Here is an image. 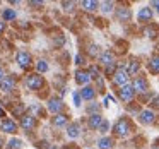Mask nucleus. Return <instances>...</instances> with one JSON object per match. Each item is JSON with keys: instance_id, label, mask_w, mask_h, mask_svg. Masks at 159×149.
Wrapping results in <instances>:
<instances>
[{"instance_id": "nucleus-35", "label": "nucleus", "mask_w": 159, "mask_h": 149, "mask_svg": "<svg viewBox=\"0 0 159 149\" xmlns=\"http://www.w3.org/2000/svg\"><path fill=\"white\" fill-rule=\"evenodd\" d=\"M82 62H84V60H82V57H80V55H77V57H75V63H77V65H80Z\"/></svg>"}, {"instance_id": "nucleus-9", "label": "nucleus", "mask_w": 159, "mask_h": 149, "mask_svg": "<svg viewBox=\"0 0 159 149\" xmlns=\"http://www.w3.org/2000/svg\"><path fill=\"white\" fill-rule=\"evenodd\" d=\"M62 108H63V103H62V100H58V98H52V100L48 101V110L52 111V113L58 115L60 111H62Z\"/></svg>"}, {"instance_id": "nucleus-31", "label": "nucleus", "mask_w": 159, "mask_h": 149, "mask_svg": "<svg viewBox=\"0 0 159 149\" xmlns=\"http://www.w3.org/2000/svg\"><path fill=\"white\" fill-rule=\"evenodd\" d=\"M98 52H99V50H98V46H96V45H91V46H89V53H91L93 57H94V55H98Z\"/></svg>"}, {"instance_id": "nucleus-3", "label": "nucleus", "mask_w": 159, "mask_h": 149, "mask_svg": "<svg viewBox=\"0 0 159 149\" xmlns=\"http://www.w3.org/2000/svg\"><path fill=\"white\" fill-rule=\"evenodd\" d=\"M128 72L125 69H120V70H116L115 72V76H113V82L116 84V86H120V87H123V86H127L128 84Z\"/></svg>"}, {"instance_id": "nucleus-24", "label": "nucleus", "mask_w": 159, "mask_h": 149, "mask_svg": "<svg viewBox=\"0 0 159 149\" xmlns=\"http://www.w3.org/2000/svg\"><path fill=\"white\" fill-rule=\"evenodd\" d=\"M2 17H4V21H14V19H16V12L11 11V9H5L4 14H2Z\"/></svg>"}, {"instance_id": "nucleus-33", "label": "nucleus", "mask_w": 159, "mask_h": 149, "mask_svg": "<svg viewBox=\"0 0 159 149\" xmlns=\"http://www.w3.org/2000/svg\"><path fill=\"white\" fill-rule=\"evenodd\" d=\"M24 111V106H17L16 110H12V113H16V115H19V113H22Z\"/></svg>"}, {"instance_id": "nucleus-16", "label": "nucleus", "mask_w": 159, "mask_h": 149, "mask_svg": "<svg viewBox=\"0 0 159 149\" xmlns=\"http://www.w3.org/2000/svg\"><path fill=\"white\" fill-rule=\"evenodd\" d=\"M101 63H104L106 67H110V65H113L115 63V58H113V53L111 52H104L103 55H101Z\"/></svg>"}, {"instance_id": "nucleus-14", "label": "nucleus", "mask_w": 159, "mask_h": 149, "mask_svg": "<svg viewBox=\"0 0 159 149\" xmlns=\"http://www.w3.org/2000/svg\"><path fill=\"white\" fill-rule=\"evenodd\" d=\"M140 122L142 123H152L154 122V111H151V110L140 111Z\"/></svg>"}, {"instance_id": "nucleus-36", "label": "nucleus", "mask_w": 159, "mask_h": 149, "mask_svg": "<svg viewBox=\"0 0 159 149\" xmlns=\"http://www.w3.org/2000/svg\"><path fill=\"white\" fill-rule=\"evenodd\" d=\"M152 7H156V11L159 12V0H154V2H152Z\"/></svg>"}, {"instance_id": "nucleus-41", "label": "nucleus", "mask_w": 159, "mask_h": 149, "mask_svg": "<svg viewBox=\"0 0 159 149\" xmlns=\"http://www.w3.org/2000/svg\"><path fill=\"white\" fill-rule=\"evenodd\" d=\"M50 149H57V147H50Z\"/></svg>"}, {"instance_id": "nucleus-23", "label": "nucleus", "mask_w": 159, "mask_h": 149, "mask_svg": "<svg viewBox=\"0 0 159 149\" xmlns=\"http://www.w3.org/2000/svg\"><path fill=\"white\" fill-rule=\"evenodd\" d=\"M21 147H22V141H21V139H11V141H9L7 149H21Z\"/></svg>"}, {"instance_id": "nucleus-34", "label": "nucleus", "mask_w": 159, "mask_h": 149, "mask_svg": "<svg viewBox=\"0 0 159 149\" xmlns=\"http://www.w3.org/2000/svg\"><path fill=\"white\" fill-rule=\"evenodd\" d=\"M152 106H154V108H159V96H156L154 100H152Z\"/></svg>"}, {"instance_id": "nucleus-29", "label": "nucleus", "mask_w": 159, "mask_h": 149, "mask_svg": "<svg viewBox=\"0 0 159 149\" xmlns=\"http://www.w3.org/2000/svg\"><path fill=\"white\" fill-rule=\"evenodd\" d=\"M108 127H110V123H108L106 120H103V123H101V127H99V132H108Z\"/></svg>"}, {"instance_id": "nucleus-40", "label": "nucleus", "mask_w": 159, "mask_h": 149, "mask_svg": "<svg viewBox=\"0 0 159 149\" xmlns=\"http://www.w3.org/2000/svg\"><path fill=\"white\" fill-rule=\"evenodd\" d=\"M2 147H4V139L0 137V149H2Z\"/></svg>"}, {"instance_id": "nucleus-18", "label": "nucleus", "mask_w": 159, "mask_h": 149, "mask_svg": "<svg viewBox=\"0 0 159 149\" xmlns=\"http://www.w3.org/2000/svg\"><path fill=\"white\" fill-rule=\"evenodd\" d=\"M67 135H69L70 139L79 137V123H70L69 125V130H67Z\"/></svg>"}, {"instance_id": "nucleus-28", "label": "nucleus", "mask_w": 159, "mask_h": 149, "mask_svg": "<svg viewBox=\"0 0 159 149\" xmlns=\"http://www.w3.org/2000/svg\"><path fill=\"white\" fill-rule=\"evenodd\" d=\"M74 103L75 106H80V93H74Z\"/></svg>"}, {"instance_id": "nucleus-20", "label": "nucleus", "mask_w": 159, "mask_h": 149, "mask_svg": "<svg viewBox=\"0 0 159 149\" xmlns=\"http://www.w3.org/2000/svg\"><path fill=\"white\" fill-rule=\"evenodd\" d=\"M98 7H99V4H98V2H93V0H84V2H82V9H84V11L93 12V11H96Z\"/></svg>"}, {"instance_id": "nucleus-8", "label": "nucleus", "mask_w": 159, "mask_h": 149, "mask_svg": "<svg viewBox=\"0 0 159 149\" xmlns=\"http://www.w3.org/2000/svg\"><path fill=\"white\" fill-rule=\"evenodd\" d=\"M0 128L7 134H16L17 132V123L14 120H2L0 122Z\"/></svg>"}, {"instance_id": "nucleus-25", "label": "nucleus", "mask_w": 159, "mask_h": 149, "mask_svg": "<svg viewBox=\"0 0 159 149\" xmlns=\"http://www.w3.org/2000/svg\"><path fill=\"white\" fill-rule=\"evenodd\" d=\"M137 70H139V62H132L130 63V67L127 69V72H128V76H134V74H137Z\"/></svg>"}, {"instance_id": "nucleus-17", "label": "nucleus", "mask_w": 159, "mask_h": 149, "mask_svg": "<svg viewBox=\"0 0 159 149\" xmlns=\"http://www.w3.org/2000/svg\"><path fill=\"white\" fill-rule=\"evenodd\" d=\"M116 17L120 19V21H128V19H130V11H128L127 7H120L116 11Z\"/></svg>"}, {"instance_id": "nucleus-39", "label": "nucleus", "mask_w": 159, "mask_h": 149, "mask_svg": "<svg viewBox=\"0 0 159 149\" xmlns=\"http://www.w3.org/2000/svg\"><path fill=\"white\" fill-rule=\"evenodd\" d=\"M4 77H5V76H4V70H2V69H0V81H2V79H4Z\"/></svg>"}, {"instance_id": "nucleus-6", "label": "nucleus", "mask_w": 159, "mask_h": 149, "mask_svg": "<svg viewBox=\"0 0 159 149\" xmlns=\"http://www.w3.org/2000/svg\"><path fill=\"white\" fill-rule=\"evenodd\" d=\"M16 60H17V63L22 69H28V67L31 65V55H29L28 52H19L17 55H16Z\"/></svg>"}, {"instance_id": "nucleus-1", "label": "nucleus", "mask_w": 159, "mask_h": 149, "mask_svg": "<svg viewBox=\"0 0 159 149\" xmlns=\"http://www.w3.org/2000/svg\"><path fill=\"white\" fill-rule=\"evenodd\" d=\"M26 86L33 91L41 89L43 87V77L39 76V74H31V76L28 77V81H26Z\"/></svg>"}, {"instance_id": "nucleus-10", "label": "nucleus", "mask_w": 159, "mask_h": 149, "mask_svg": "<svg viewBox=\"0 0 159 149\" xmlns=\"http://www.w3.org/2000/svg\"><path fill=\"white\" fill-rule=\"evenodd\" d=\"M16 86V81L14 77H4V79L0 81V89L4 91V93H9V91H12Z\"/></svg>"}, {"instance_id": "nucleus-11", "label": "nucleus", "mask_w": 159, "mask_h": 149, "mask_svg": "<svg viewBox=\"0 0 159 149\" xmlns=\"http://www.w3.org/2000/svg\"><path fill=\"white\" fill-rule=\"evenodd\" d=\"M139 21L140 22H149L152 19V9L151 7H142L140 11H139Z\"/></svg>"}, {"instance_id": "nucleus-7", "label": "nucleus", "mask_w": 159, "mask_h": 149, "mask_svg": "<svg viewBox=\"0 0 159 149\" xmlns=\"http://www.w3.org/2000/svg\"><path fill=\"white\" fill-rule=\"evenodd\" d=\"M132 87H134V91H137V93H147L149 82L144 77H137V79L134 81V84H132Z\"/></svg>"}, {"instance_id": "nucleus-42", "label": "nucleus", "mask_w": 159, "mask_h": 149, "mask_svg": "<svg viewBox=\"0 0 159 149\" xmlns=\"http://www.w3.org/2000/svg\"><path fill=\"white\" fill-rule=\"evenodd\" d=\"M67 149H69V147H67ZM70 149H74V147H70Z\"/></svg>"}, {"instance_id": "nucleus-15", "label": "nucleus", "mask_w": 159, "mask_h": 149, "mask_svg": "<svg viewBox=\"0 0 159 149\" xmlns=\"http://www.w3.org/2000/svg\"><path fill=\"white\" fill-rule=\"evenodd\" d=\"M80 96H82V100H93L96 96V91L91 86H84V89L80 91Z\"/></svg>"}, {"instance_id": "nucleus-30", "label": "nucleus", "mask_w": 159, "mask_h": 149, "mask_svg": "<svg viewBox=\"0 0 159 149\" xmlns=\"http://www.w3.org/2000/svg\"><path fill=\"white\" fill-rule=\"evenodd\" d=\"M62 5L65 7V11H72L74 9V2H62Z\"/></svg>"}, {"instance_id": "nucleus-37", "label": "nucleus", "mask_w": 159, "mask_h": 149, "mask_svg": "<svg viewBox=\"0 0 159 149\" xmlns=\"http://www.w3.org/2000/svg\"><path fill=\"white\" fill-rule=\"evenodd\" d=\"M4 29H5V22H4V21H0V35L4 33Z\"/></svg>"}, {"instance_id": "nucleus-21", "label": "nucleus", "mask_w": 159, "mask_h": 149, "mask_svg": "<svg viewBox=\"0 0 159 149\" xmlns=\"http://www.w3.org/2000/svg\"><path fill=\"white\" fill-rule=\"evenodd\" d=\"M98 146H99V149H111V147H113V139L103 137V139H99Z\"/></svg>"}, {"instance_id": "nucleus-2", "label": "nucleus", "mask_w": 159, "mask_h": 149, "mask_svg": "<svg viewBox=\"0 0 159 149\" xmlns=\"http://www.w3.org/2000/svg\"><path fill=\"white\" fill-rule=\"evenodd\" d=\"M115 134L120 135V137H123V135H127L128 132H130V122L127 120V118H121V120L116 122V125H115Z\"/></svg>"}, {"instance_id": "nucleus-22", "label": "nucleus", "mask_w": 159, "mask_h": 149, "mask_svg": "<svg viewBox=\"0 0 159 149\" xmlns=\"http://www.w3.org/2000/svg\"><path fill=\"white\" fill-rule=\"evenodd\" d=\"M149 69L154 74H159V57H152L151 62H149Z\"/></svg>"}, {"instance_id": "nucleus-32", "label": "nucleus", "mask_w": 159, "mask_h": 149, "mask_svg": "<svg viewBox=\"0 0 159 149\" xmlns=\"http://www.w3.org/2000/svg\"><path fill=\"white\" fill-rule=\"evenodd\" d=\"M89 76L94 77V79H98V70L94 69V67H91V69H89Z\"/></svg>"}, {"instance_id": "nucleus-38", "label": "nucleus", "mask_w": 159, "mask_h": 149, "mask_svg": "<svg viewBox=\"0 0 159 149\" xmlns=\"http://www.w3.org/2000/svg\"><path fill=\"white\" fill-rule=\"evenodd\" d=\"M2 117H5V111H4V108L0 106V118H2Z\"/></svg>"}, {"instance_id": "nucleus-4", "label": "nucleus", "mask_w": 159, "mask_h": 149, "mask_svg": "<svg viewBox=\"0 0 159 149\" xmlns=\"http://www.w3.org/2000/svg\"><path fill=\"white\" fill-rule=\"evenodd\" d=\"M134 94H135V91H134V87L130 86V84H127V86H123V87H120V91H118V96H120V100L121 101H132L134 100Z\"/></svg>"}, {"instance_id": "nucleus-19", "label": "nucleus", "mask_w": 159, "mask_h": 149, "mask_svg": "<svg viewBox=\"0 0 159 149\" xmlns=\"http://www.w3.org/2000/svg\"><path fill=\"white\" fill-rule=\"evenodd\" d=\"M67 120H69V117H67V115L58 113V115H55V117H53V125H57V127H60V125H65Z\"/></svg>"}, {"instance_id": "nucleus-5", "label": "nucleus", "mask_w": 159, "mask_h": 149, "mask_svg": "<svg viewBox=\"0 0 159 149\" xmlns=\"http://www.w3.org/2000/svg\"><path fill=\"white\" fill-rule=\"evenodd\" d=\"M21 127L24 130H33L36 127V118L33 115H22L21 117Z\"/></svg>"}, {"instance_id": "nucleus-27", "label": "nucleus", "mask_w": 159, "mask_h": 149, "mask_svg": "<svg viewBox=\"0 0 159 149\" xmlns=\"http://www.w3.org/2000/svg\"><path fill=\"white\" fill-rule=\"evenodd\" d=\"M101 5H103V7H101L103 12H111L113 11V2H103Z\"/></svg>"}, {"instance_id": "nucleus-12", "label": "nucleus", "mask_w": 159, "mask_h": 149, "mask_svg": "<svg viewBox=\"0 0 159 149\" xmlns=\"http://www.w3.org/2000/svg\"><path fill=\"white\" fill-rule=\"evenodd\" d=\"M75 81H77V84H84V86H86V84L91 81L89 72H86V70H77L75 72Z\"/></svg>"}, {"instance_id": "nucleus-13", "label": "nucleus", "mask_w": 159, "mask_h": 149, "mask_svg": "<svg viewBox=\"0 0 159 149\" xmlns=\"http://www.w3.org/2000/svg\"><path fill=\"white\" fill-rule=\"evenodd\" d=\"M101 123H103V117L99 113H93L89 117V127L91 128H99Z\"/></svg>"}, {"instance_id": "nucleus-26", "label": "nucleus", "mask_w": 159, "mask_h": 149, "mask_svg": "<svg viewBox=\"0 0 159 149\" xmlns=\"http://www.w3.org/2000/svg\"><path fill=\"white\" fill-rule=\"evenodd\" d=\"M36 69H38V72H46V70H48V63H46V60H39V62L36 63Z\"/></svg>"}]
</instances>
